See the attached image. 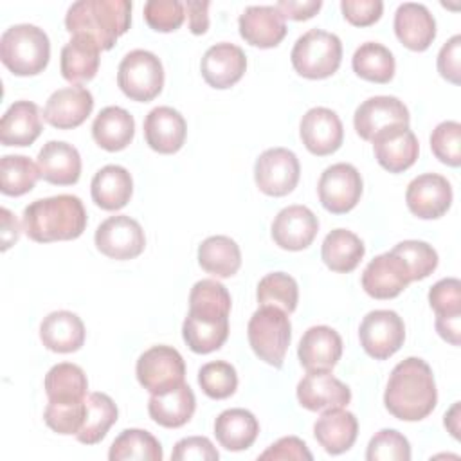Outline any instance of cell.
Masks as SVG:
<instances>
[{"label":"cell","mask_w":461,"mask_h":461,"mask_svg":"<svg viewBox=\"0 0 461 461\" xmlns=\"http://www.w3.org/2000/svg\"><path fill=\"white\" fill-rule=\"evenodd\" d=\"M384 403L402 421L427 418L438 403V389L430 366L418 357L398 362L389 375Z\"/></svg>","instance_id":"obj_1"},{"label":"cell","mask_w":461,"mask_h":461,"mask_svg":"<svg viewBox=\"0 0 461 461\" xmlns=\"http://www.w3.org/2000/svg\"><path fill=\"white\" fill-rule=\"evenodd\" d=\"M22 227L38 243L76 240L86 227V211L74 194L40 198L23 209Z\"/></svg>","instance_id":"obj_2"},{"label":"cell","mask_w":461,"mask_h":461,"mask_svg":"<svg viewBox=\"0 0 461 461\" xmlns=\"http://www.w3.org/2000/svg\"><path fill=\"white\" fill-rule=\"evenodd\" d=\"M131 2L128 0H77L65 14V27L72 36L92 38L101 50H110L117 38L130 29Z\"/></svg>","instance_id":"obj_3"},{"label":"cell","mask_w":461,"mask_h":461,"mask_svg":"<svg viewBox=\"0 0 461 461\" xmlns=\"http://www.w3.org/2000/svg\"><path fill=\"white\" fill-rule=\"evenodd\" d=\"M49 58V36L38 25H11L0 36V59L14 76H36L43 72Z\"/></svg>","instance_id":"obj_4"},{"label":"cell","mask_w":461,"mask_h":461,"mask_svg":"<svg viewBox=\"0 0 461 461\" xmlns=\"http://www.w3.org/2000/svg\"><path fill=\"white\" fill-rule=\"evenodd\" d=\"M290 59L294 70L306 79L330 77L342 61L340 38L322 29H310L295 40Z\"/></svg>","instance_id":"obj_5"},{"label":"cell","mask_w":461,"mask_h":461,"mask_svg":"<svg viewBox=\"0 0 461 461\" xmlns=\"http://www.w3.org/2000/svg\"><path fill=\"white\" fill-rule=\"evenodd\" d=\"M247 337L259 360L281 367L292 340L288 313L276 306H259L249 321Z\"/></svg>","instance_id":"obj_6"},{"label":"cell","mask_w":461,"mask_h":461,"mask_svg":"<svg viewBox=\"0 0 461 461\" xmlns=\"http://www.w3.org/2000/svg\"><path fill=\"white\" fill-rule=\"evenodd\" d=\"M117 85L131 101H153L164 86L162 61L153 52L144 49L128 52L119 63Z\"/></svg>","instance_id":"obj_7"},{"label":"cell","mask_w":461,"mask_h":461,"mask_svg":"<svg viewBox=\"0 0 461 461\" xmlns=\"http://www.w3.org/2000/svg\"><path fill=\"white\" fill-rule=\"evenodd\" d=\"M135 375L146 391L157 394L184 384L185 362L175 348L158 344L139 357Z\"/></svg>","instance_id":"obj_8"},{"label":"cell","mask_w":461,"mask_h":461,"mask_svg":"<svg viewBox=\"0 0 461 461\" xmlns=\"http://www.w3.org/2000/svg\"><path fill=\"white\" fill-rule=\"evenodd\" d=\"M358 339L369 357L385 360L403 346L405 324L393 310H373L362 319Z\"/></svg>","instance_id":"obj_9"},{"label":"cell","mask_w":461,"mask_h":461,"mask_svg":"<svg viewBox=\"0 0 461 461\" xmlns=\"http://www.w3.org/2000/svg\"><path fill=\"white\" fill-rule=\"evenodd\" d=\"M299 158L286 148H268L254 164L256 185L268 196H285L292 193L299 182Z\"/></svg>","instance_id":"obj_10"},{"label":"cell","mask_w":461,"mask_h":461,"mask_svg":"<svg viewBox=\"0 0 461 461\" xmlns=\"http://www.w3.org/2000/svg\"><path fill=\"white\" fill-rule=\"evenodd\" d=\"M94 241L101 254L117 261L133 259L142 254L146 247V236L140 223L126 214H115L101 221Z\"/></svg>","instance_id":"obj_11"},{"label":"cell","mask_w":461,"mask_h":461,"mask_svg":"<svg viewBox=\"0 0 461 461\" xmlns=\"http://www.w3.org/2000/svg\"><path fill=\"white\" fill-rule=\"evenodd\" d=\"M322 207L331 214L351 211L362 196V176L358 169L348 162L328 166L317 184Z\"/></svg>","instance_id":"obj_12"},{"label":"cell","mask_w":461,"mask_h":461,"mask_svg":"<svg viewBox=\"0 0 461 461\" xmlns=\"http://www.w3.org/2000/svg\"><path fill=\"white\" fill-rule=\"evenodd\" d=\"M409 211L421 220L443 216L452 203V185L438 173H423L411 180L405 191Z\"/></svg>","instance_id":"obj_13"},{"label":"cell","mask_w":461,"mask_h":461,"mask_svg":"<svg viewBox=\"0 0 461 461\" xmlns=\"http://www.w3.org/2000/svg\"><path fill=\"white\" fill-rule=\"evenodd\" d=\"M409 283V267L391 250L373 258L362 272V288L375 299H393L400 295Z\"/></svg>","instance_id":"obj_14"},{"label":"cell","mask_w":461,"mask_h":461,"mask_svg":"<svg viewBox=\"0 0 461 461\" xmlns=\"http://www.w3.org/2000/svg\"><path fill=\"white\" fill-rule=\"evenodd\" d=\"M371 142L376 162L389 173H402L409 169L420 153L418 139L405 124L380 130Z\"/></svg>","instance_id":"obj_15"},{"label":"cell","mask_w":461,"mask_h":461,"mask_svg":"<svg viewBox=\"0 0 461 461\" xmlns=\"http://www.w3.org/2000/svg\"><path fill=\"white\" fill-rule=\"evenodd\" d=\"M299 133L304 148L317 157L335 153L344 140V128L339 115L324 106L310 108L303 115Z\"/></svg>","instance_id":"obj_16"},{"label":"cell","mask_w":461,"mask_h":461,"mask_svg":"<svg viewBox=\"0 0 461 461\" xmlns=\"http://www.w3.org/2000/svg\"><path fill=\"white\" fill-rule=\"evenodd\" d=\"M409 121L407 106L394 95L369 97L357 106L353 115V126L364 140H371L380 130L389 126H409Z\"/></svg>","instance_id":"obj_17"},{"label":"cell","mask_w":461,"mask_h":461,"mask_svg":"<svg viewBox=\"0 0 461 461\" xmlns=\"http://www.w3.org/2000/svg\"><path fill=\"white\" fill-rule=\"evenodd\" d=\"M297 400L313 412L339 409L351 402V389L330 371H308L297 384Z\"/></svg>","instance_id":"obj_18"},{"label":"cell","mask_w":461,"mask_h":461,"mask_svg":"<svg viewBox=\"0 0 461 461\" xmlns=\"http://www.w3.org/2000/svg\"><path fill=\"white\" fill-rule=\"evenodd\" d=\"M272 240L285 250H303L319 232V220L306 205H288L272 221Z\"/></svg>","instance_id":"obj_19"},{"label":"cell","mask_w":461,"mask_h":461,"mask_svg":"<svg viewBox=\"0 0 461 461\" xmlns=\"http://www.w3.org/2000/svg\"><path fill=\"white\" fill-rule=\"evenodd\" d=\"M247 68L245 52L229 41L216 43L205 50L200 61V72L205 83L212 88L223 90L236 85Z\"/></svg>","instance_id":"obj_20"},{"label":"cell","mask_w":461,"mask_h":461,"mask_svg":"<svg viewBox=\"0 0 461 461\" xmlns=\"http://www.w3.org/2000/svg\"><path fill=\"white\" fill-rule=\"evenodd\" d=\"M94 97L85 86H65L50 94L43 108V119L58 130H72L92 113Z\"/></svg>","instance_id":"obj_21"},{"label":"cell","mask_w":461,"mask_h":461,"mask_svg":"<svg viewBox=\"0 0 461 461\" xmlns=\"http://www.w3.org/2000/svg\"><path fill=\"white\" fill-rule=\"evenodd\" d=\"M241 38L259 49L277 47L286 36V23L276 5H249L238 20Z\"/></svg>","instance_id":"obj_22"},{"label":"cell","mask_w":461,"mask_h":461,"mask_svg":"<svg viewBox=\"0 0 461 461\" xmlns=\"http://www.w3.org/2000/svg\"><path fill=\"white\" fill-rule=\"evenodd\" d=\"M187 135L184 115L171 106H157L144 119V139L148 146L162 155L176 153Z\"/></svg>","instance_id":"obj_23"},{"label":"cell","mask_w":461,"mask_h":461,"mask_svg":"<svg viewBox=\"0 0 461 461\" xmlns=\"http://www.w3.org/2000/svg\"><path fill=\"white\" fill-rule=\"evenodd\" d=\"M297 357L306 371H330L342 357V339L330 326H312L299 340Z\"/></svg>","instance_id":"obj_24"},{"label":"cell","mask_w":461,"mask_h":461,"mask_svg":"<svg viewBox=\"0 0 461 461\" xmlns=\"http://www.w3.org/2000/svg\"><path fill=\"white\" fill-rule=\"evenodd\" d=\"M40 178L54 185H72L81 176L79 151L63 140H49L36 157Z\"/></svg>","instance_id":"obj_25"},{"label":"cell","mask_w":461,"mask_h":461,"mask_svg":"<svg viewBox=\"0 0 461 461\" xmlns=\"http://www.w3.org/2000/svg\"><path fill=\"white\" fill-rule=\"evenodd\" d=\"M394 32L407 49L421 52L436 38V20L423 4L405 2L394 13Z\"/></svg>","instance_id":"obj_26"},{"label":"cell","mask_w":461,"mask_h":461,"mask_svg":"<svg viewBox=\"0 0 461 461\" xmlns=\"http://www.w3.org/2000/svg\"><path fill=\"white\" fill-rule=\"evenodd\" d=\"M358 434V421L353 412L339 409H328L324 411L315 425H313V436L317 443L331 456H339L342 452H348Z\"/></svg>","instance_id":"obj_27"},{"label":"cell","mask_w":461,"mask_h":461,"mask_svg":"<svg viewBox=\"0 0 461 461\" xmlns=\"http://www.w3.org/2000/svg\"><path fill=\"white\" fill-rule=\"evenodd\" d=\"M196 409V398L193 389L184 382L169 391L151 394L148 402V412L155 423L166 429H178L185 425Z\"/></svg>","instance_id":"obj_28"},{"label":"cell","mask_w":461,"mask_h":461,"mask_svg":"<svg viewBox=\"0 0 461 461\" xmlns=\"http://www.w3.org/2000/svg\"><path fill=\"white\" fill-rule=\"evenodd\" d=\"M85 333L83 321L68 310L50 312L40 324V339L54 353L77 351L85 342Z\"/></svg>","instance_id":"obj_29"},{"label":"cell","mask_w":461,"mask_h":461,"mask_svg":"<svg viewBox=\"0 0 461 461\" xmlns=\"http://www.w3.org/2000/svg\"><path fill=\"white\" fill-rule=\"evenodd\" d=\"M40 108L31 101H14L0 121V140L4 146H31L41 133Z\"/></svg>","instance_id":"obj_30"},{"label":"cell","mask_w":461,"mask_h":461,"mask_svg":"<svg viewBox=\"0 0 461 461\" xmlns=\"http://www.w3.org/2000/svg\"><path fill=\"white\" fill-rule=\"evenodd\" d=\"M133 193V180L126 167L108 164L101 167L90 184V194L97 207L104 211L122 209Z\"/></svg>","instance_id":"obj_31"},{"label":"cell","mask_w":461,"mask_h":461,"mask_svg":"<svg viewBox=\"0 0 461 461\" xmlns=\"http://www.w3.org/2000/svg\"><path fill=\"white\" fill-rule=\"evenodd\" d=\"M99 45L88 38V36H72L70 41H67L61 49L59 58V68L61 76L74 83L76 86L79 83H86L95 77L99 68Z\"/></svg>","instance_id":"obj_32"},{"label":"cell","mask_w":461,"mask_h":461,"mask_svg":"<svg viewBox=\"0 0 461 461\" xmlns=\"http://www.w3.org/2000/svg\"><path fill=\"white\" fill-rule=\"evenodd\" d=\"M135 135V121L128 110L121 106L103 108L92 122V137L95 144L106 151L124 149Z\"/></svg>","instance_id":"obj_33"},{"label":"cell","mask_w":461,"mask_h":461,"mask_svg":"<svg viewBox=\"0 0 461 461\" xmlns=\"http://www.w3.org/2000/svg\"><path fill=\"white\" fill-rule=\"evenodd\" d=\"M258 434L259 423L247 409H227L214 420V436L218 443L230 452L250 448Z\"/></svg>","instance_id":"obj_34"},{"label":"cell","mask_w":461,"mask_h":461,"mask_svg":"<svg viewBox=\"0 0 461 461\" xmlns=\"http://www.w3.org/2000/svg\"><path fill=\"white\" fill-rule=\"evenodd\" d=\"M366 254L362 240L348 229H333L322 241L321 258L324 265L340 274H348L358 267Z\"/></svg>","instance_id":"obj_35"},{"label":"cell","mask_w":461,"mask_h":461,"mask_svg":"<svg viewBox=\"0 0 461 461\" xmlns=\"http://www.w3.org/2000/svg\"><path fill=\"white\" fill-rule=\"evenodd\" d=\"M200 267L216 277H230L241 267V250L229 236H209L198 247Z\"/></svg>","instance_id":"obj_36"},{"label":"cell","mask_w":461,"mask_h":461,"mask_svg":"<svg viewBox=\"0 0 461 461\" xmlns=\"http://www.w3.org/2000/svg\"><path fill=\"white\" fill-rule=\"evenodd\" d=\"M119 411L115 402L104 393H90L85 398V420L76 438L83 445L99 443L110 427L117 421Z\"/></svg>","instance_id":"obj_37"},{"label":"cell","mask_w":461,"mask_h":461,"mask_svg":"<svg viewBox=\"0 0 461 461\" xmlns=\"http://www.w3.org/2000/svg\"><path fill=\"white\" fill-rule=\"evenodd\" d=\"M47 398L52 402H83L88 391L85 371L70 362L52 366L43 382Z\"/></svg>","instance_id":"obj_38"},{"label":"cell","mask_w":461,"mask_h":461,"mask_svg":"<svg viewBox=\"0 0 461 461\" xmlns=\"http://www.w3.org/2000/svg\"><path fill=\"white\" fill-rule=\"evenodd\" d=\"M230 294L216 279L196 281L189 292V315L211 321L229 319Z\"/></svg>","instance_id":"obj_39"},{"label":"cell","mask_w":461,"mask_h":461,"mask_svg":"<svg viewBox=\"0 0 461 461\" xmlns=\"http://www.w3.org/2000/svg\"><path fill=\"white\" fill-rule=\"evenodd\" d=\"M351 67L355 74L366 81L371 83H389L394 76V56L393 52L376 41H366L362 43L353 58Z\"/></svg>","instance_id":"obj_40"},{"label":"cell","mask_w":461,"mask_h":461,"mask_svg":"<svg viewBox=\"0 0 461 461\" xmlns=\"http://www.w3.org/2000/svg\"><path fill=\"white\" fill-rule=\"evenodd\" d=\"M164 452L160 441L148 430L126 429L112 443L110 461H162Z\"/></svg>","instance_id":"obj_41"},{"label":"cell","mask_w":461,"mask_h":461,"mask_svg":"<svg viewBox=\"0 0 461 461\" xmlns=\"http://www.w3.org/2000/svg\"><path fill=\"white\" fill-rule=\"evenodd\" d=\"M182 337L191 351L207 355L211 351L220 349L227 340L229 319L211 321V319H200L187 313L182 324Z\"/></svg>","instance_id":"obj_42"},{"label":"cell","mask_w":461,"mask_h":461,"mask_svg":"<svg viewBox=\"0 0 461 461\" xmlns=\"http://www.w3.org/2000/svg\"><path fill=\"white\" fill-rule=\"evenodd\" d=\"M40 178L38 166L23 155H4L0 160V191L7 196L29 193Z\"/></svg>","instance_id":"obj_43"},{"label":"cell","mask_w":461,"mask_h":461,"mask_svg":"<svg viewBox=\"0 0 461 461\" xmlns=\"http://www.w3.org/2000/svg\"><path fill=\"white\" fill-rule=\"evenodd\" d=\"M256 297L259 306H276L292 313L299 301L297 281L285 272H270L258 283Z\"/></svg>","instance_id":"obj_44"},{"label":"cell","mask_w":461,"mask_h":461,"mask_svg":"<svg viewBox=\"0 0 461 461\" xmlns=\"http://www.w3.org/2000/svg\"><path fill=\"white\" fill-rule=\"evenodd\" d=\"M198 384L202 391L212 400H223L236 393L238 375L234 366L225 360L207 362L198 371Z\"/></svg>","instance_id":"obj_45"},{"label":"cell","mask_w":461,"mask_h":461,"mask_svg":"<svg viewBox=\"0 0 461 461\" xmlns=\"http://www.w3.org/2000/svg\"><path fill=\"white\" fill-rule=\"evenodd\" d=\"M400 256L411 272V281H420L429 277L438 267V252L425 241L405 240L391 249Z\"/></svg>","instance_id":"obj_46"},{"label":"cell","mask_w":461,"mask_h":461,"mask_svg":"<svg viewBox=\"0 0 461 461\" xmlns=\"http://www.w3.org/2000/svg\"><path fill=\"white\" fill-rule=\"evenodd\" d=\"M367 461H409L411 445L403 434L394 429L378 430L366 450Z\"/></svg>","instance_id":"obj_47"},{"label":"cell","mask_w":461,"mask_h":461,"mask_svg":"<svg viewBox=\"0 0 461 461\" xmlns=\"http://www.w3.org/2000/svg\"><path fill=\"white\" fill-rule=\"evenodd\" d=\"M430 149L436 158L450 167L461 164V124L457 121H443L430 133Z\"/></svg>","instance_id":"obj_48"},{"label":"cell","mask_w":461,"mask_h":461,"mask_svg":"<svg viewBox=\"0 0 461 461\" xmlns=\"http://www.w3.org/2000/svg\"><path fill=\"white\" fill-rule=\"evenodd\" d=\"M43 420L49 429L58 434L68 436L77 434L85 420V400L83 402H52L49 400Z\"/></svg>","instance_id":"obj_49"},{"label":"cell","mask_w":461,"mask_h":461,"mask_svg":"<svg viewBox=\"0 0 461 461\" xmlns=\"http://www.w3.org/2000/svg\"><path fill=\"white\" fill-rule=\"evenodd\" d=\"M185 18V7L178 0H148L144 4L146 23L158 32L176 31Z\"/></svg>","instance_id":"obj_50"},{"label":"cell","mask_w":461,"mask_h":461,"mask_svg":"<svg viewBox=\"0 0 461 461\" xmlns=\"http://www.w3.org/2000/svg\"><path fill=\"white\" fill-rule=\"evenodd\" d=\"M429 303L436 315H461V283L456 277L439 279L429 290Z\"/></svg>","instance_id":"obj_51"},{"label":"cell","mask_w":461,"mask_h":461,"mask_svg":"<svg viewBox=\"0 0 461 461\" xmlns=\"http://www.w3.org/2000/svg\"><path fill=\"white\" fill-rule=\"evenodd\" d=\"M218 457V450L205 436L182 438L171 452L173 461H216Z\"/></svg>","instance_id":"obj_52"},{"label":"cell","mask_w":461,"mask_h":461,"mask_svg":"<svg viewBox=\"0 0 461 461\" xmlns=\"http://www.w3.org/2000/svg\"><path fill=\"white\" fill-rule=\"evenodd\" d=\"M340 9L351 25L367 27L382 16L384 4L380 0H342Z\"/></svg>","instance_id":"obj_53"},{"label":"cell","mask_w":461,"mask_h":461,"mask_svg":"<svg viewBox=\"0 0 461 461\" xmlns=\"http://www.w3.org/2000/svg\"><path fill=\"white\" fill-rule=\"evenodd\" d=\"M461 36L454 34L438 52V72L452 85L461 83Z\"/></svg>","instance_id":"obj_54"},{"label":"cell","mask_w":461,"mask_h":461,"mask_svg":"<svg viewBox=\"0 0 461 461\" xmlns=\"http://www.w3.org/2000/svg\"><path fill=\"white\" fill-rule=\"evenodd\" d=\"M312 452L308 450L306 443L299 439L297 436H285L272 443L263 454H259V459H312Z\"/></svg>","instance_id":"obj_55"},{"label":"cell","mask_w":461,"mask_h":461,"mask_svg":"<svg viewBox=\"0 0 461 461\" xmlns=\"http://www.w3.org/2000/svg\"><path fill=\"white\" fill-rule=\"evenodd\" d=\"M277 11L283 14V18L288 20H308L313 14H317V11L322 7L321 0H304V2H295V0H281L276 4Z\"/></svg>","instance_id":"obj_56"},{"label":"cell","mask_w":461,"mask_h":461,"mask_svg":"<svg viewBox=\"0 0 461 461\" xmlns=\"http://www.w3.org/2000/svg\"><path fill=\"white\" fill-rule=\"evenodd\" d=\"M211 2H198V0H187L184 4L189 18V29L193 34H203L209 29V9Z\"/></svg>","instance_id":"obj_57"},{"label":"cell","mask_w":461,"mask_h":461,"mask_svg":"<svg viewBox=\"0 0 461 461\" xmlns=\"http://www.w3.org/2000/svg\"><path fill=\"white\" fill-rule=\"evenodd\" d=\"M436 331L439 333L441 339H445L452 346H459L461 315H448V317L436 315Z\"/></svg>","instance_id":"obj_58"},{"label":"cell","mask_w":461,"mask_h":461,"mask_svg":"<svg viewBox=\"0 0 461 461\" xmlns=\"http://www.w3.org/2000/svg\"><path fill=\"white\" fill-rule=\"evenodd\" d=\"M2 249H9L20 238V225L9 209H2Z\"/></svg>","instance_id":"obj_59"},{"label":"cell","mask_w":461,"mask_h":461,"mask_svg":"<svg viewBox=\"0 0 461 461\" xmlns=\"http://www.w3.org/2000/svg\"><path fill=\"white\" fill-rule=\"evenodd\" d=\"M445 427L454 438H459V402H456L445 414Z\"/></svg>","instance_id":"obj_60"}]
</instances>
